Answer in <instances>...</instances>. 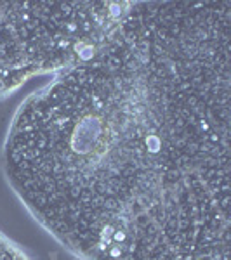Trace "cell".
<instances>
[{
  "mask_svg": "<svg viewBox=\"0 0 231 260\" xmlns=\"http://www.w3.org/2000/svg\"><path fill=\"white\" fill-rule=\"evenodd\" d=\"M231 2H132L21 103L7 180L82 260H229Z\"/></svg>",
  "mask_w": 231,
  "mask_h": 260,
  "instance_id": "cell-1",
  "label": "cell"
},
{
  "mask_svg": "<svg viewBox=\"0 0 231 260\" xmlns=\"http://www.w3.org/2000/svg\"><path fill=\"white\" fill-rule=\"evenodd\" d=\"M132 2H0V98L89 57Z\"/></svg>",
  "mask_w": 231,
  "mask_h": 260,
  "instance_id": "cell-2",
  "label": "cell"
}]
</instances>
